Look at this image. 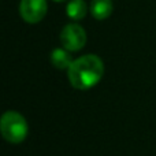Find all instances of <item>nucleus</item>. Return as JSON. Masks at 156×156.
<instances>
[{
    "instance_id": "nucleus-1",
    "label": "nucleus",
    "mask_w": 156,
    "mask_h": 156,
    "mask_svg": "<svg viewBox=\"0 0 156 156\" xmlns=\"http://www.w3.org/2000/svg\"><path fill=\"white\" fill-rule=\"evenodd\" d=\"M104 74V65L103 60L97 55H83L73 62L67 70L69 81L73 88L80 90L93 88L100 82Z\"/></svg>"
},
{
    "instance_id": "nucleus-2",
    "label": "nucleus",
    "mask_w": 156,
    "mask_h": 156,
    "mask_svg": "<svg viewBox=\"0 0 156 156\" xmlns=\"http://www.w3.org/2000/svg\"><path fill=\"white\" fill-rule=\"evenodd\" d=\"M0 132L5 141L11 144H19L26 138L29 127L23 115L16 111H7L0 119Z\"/></svg>"
},
{
    "instance_id": "nucleus-3",
    "label": "nucleus",
    "mask_w": 156,
    "mask_h": 156,
    "mask_svg": "<svg viewBox=\"0 0 156 156\" xmlns=\"http://www.w3.org/2000/svg\"><path fill=\"white\" fill-rule=\"evenodd\" d=\"M86 32L78 23H67L60 32V43L63 48L70 52L80 51L86 44Z\"/></svg>"
},
{
    "instance_id": "nucleus-4",
    "label": "nucleus",
    "mask_w": 156,
    "mask_h": 156,
    "mask_svg": "<svg viewBox=\"0 0 156 156\" xmlns=\"http://www.w3.org/2000/svg\"><path fill=\"white\" fill-rule=\"evenodd\" d=\"M47 0H21L19 15L26 23H38L47 14Z\"/></svg>"
},
{
    "instance_id": "nucleus-5",
    "label": "nucleus",
    "mask_w": 156,
    "mask_h": 156,
    "mask_svg": "<svg viewBox=\"0 0 156 156\" xmlns=\"http://www.w3.org/2000/svg\"><path fill=\"white\" fill-rule=\"evenodd\" d=\"M114 4L112 0H92L90 14L97 21H104L112 14Z\"/></svg>"
},
{
    "instance_id": "nucleus-6",
    "label": "nucleus",
    "mask_w": 156,
    "mask_h": 156,
    "mask_svg": "<svg viewBox=\"0 0 156 156\" xmlns=\"http://www.w3.org/2000/svg\"><path fill=\"white\" fill-rule=\"evenodd\" d=\"M73 58H71L70 51L65 48H55L51 52V63L54 67H56L58 70H66L70 69V66L73 65Z\"/></svg>"
},
{
    "instance_id": "nucleus-7",
    "label": "nucleus",
    "mask_w": 156,
    "mask_h": 156,
    "mask_svg": "<svg viewBox=\"0 0 156 156\" xmlns=\"http://www.w3.org/2000/svg\"><path fill=\"white\" fill-rule=\"evenodd\" d=\"M66 12L69 18L73 21H81L85 18L88 12V5L83 0H70L66 7Z\"/></svg>"
},
{
    "instance_id": "nucleus-8",
    "label": "nucleus",
    "mask_w": 156,
    "mask_h": 156,
    "mask_svg": "<svg viewBox=\"0 0 156 156\" xmlns=\"http://www.w3.org/2000/svg\"><path fill=\"white\" fill-rule=\"evenodd\" d=\"M54 2H58V3H62V2H66V0H54Z\"/></svg>"
}]
</instances>
